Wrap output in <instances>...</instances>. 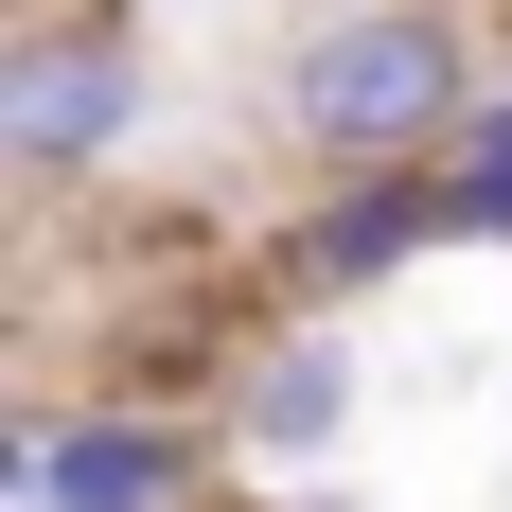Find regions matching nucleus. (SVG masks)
<instances>
[{"mask_svg":"<svg viewBox=\"0 0 512 512\" xmlns=\"http://www.w3.org/2000/svg\"><path fill=\"white\" fill-rule=\"evenodd\" d=\"M477 124V36L442 0H336L301 53H283V142L301 159H442Z\"/></svg>","mask_w":512,"mask_h":512,"instance_id":"f257e3e1","label":"nucleus"},{"mask_svg":"<svg viewBox=\"0 0 512 512\" xmlns=\"http://www.w3.org/2000/svg\"><path fill=\"white\" fill-rule=\"evenodd\" d=\"M124 142H142V36H106V0L18 18V36H0V159H18L36 195H71V177H106Z\"/></svg>","mask_w":512,"mask_h":512,"instance_id":"f03ea898","label":"nucleus"},{"mask_svg":"<svg viewBox=\"0 0 512 512\" xmlns=\"http://www.w3.org/2000/svg\"><path fill=\"white\" fill-rule=\"evenodd\" d=\"M442 230H460V159H354V177L283 230V283H301V301H371V283L424 265Z\"/></svg>","mask_w":512,"mask_h":512,"instance_id":"7ed1b4c3","label":"nucleus"},{"mask_svg":"<svg viewBox=\"0 0 512 512\" xmlns=\"http://www.w3.org/2000/svg\"><path fill=\"white\" fill-rule=\"evenodd\" d=\"M0 477L36 512H177L195 495V424L177 407H53V424L0 442Z\"/></svg>","mask_w":512,"mask_h":512,"instance_id":"20e7f679","label":"nucleus"},{"mask_svg":"<svg viewBox=\"0 0 512 512\" xmlns=\"http://www.w3.org/2000/svg\"><path fill=\"white\" fill-rule=\"evenodd\" d=\"M336 424H354V336H336V318H301V336H265V354L230 371V442H248L265 477L336 460Z\"/></svg>","mask_w":512,"mask_h":512,"instance_id":"39448f33","label":"nucleus"},{"mask_svg":"<svg viewBox=\"0 0 512 512\" xmlns=\"http://www.w3.org/2000/svg\"><path fill=\"white\" fill-rule=\"evenodd\" d=\"M442 159H460V230H477V248H512V89H477V124H460Z\"/></svg>","mask_w":512,"mask_h":512,"instance_id":"423d86ee","label":"nucleus"},{"mask_svg":"<svg viewBox=\"0 0 512 512\" xmlns=\"http://www.w3.org/2000/svg\"><path fill=\"white\" fill-rule=\"evenodd\" d=\"M18 18H53V0H18Z\"/></svg>","mask_w":512,"mask_h":512,"instance_id":"0eeeda50","label":"nucleus"}]
</instances>
